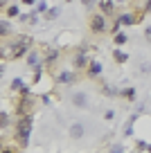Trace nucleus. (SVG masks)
I'll list each match as a JSON object with an SVG mask.
<instances>
[{"mask_svg": "<svg viewBox=\"0 0 151 153\" xmlns=\"http://www.w3.org/2000/svg\"><path fill=\"white\" fill-rule=\"evenodd\" d=\"M29 133H32V117L25 115V117L18 120V124H16V137H18V142L23 144V146L29 142Z\"/></svg>", "mask_w": 151, "mask_h": 153, "instance_id": "1", "label": "nucleus"}, {"mask_svg": "<svg viewBox=\"0 0 151 153\" xmlns=\"http://www.w3.org/2000/svg\"><path fill=\"white\" fill-rule=\"evenodd\" d=\"M29 48H32V36H18V41L11 45V54L14 59H20L29 52Z\"/></svg>", "mask_w": 151, "mask_h": 153, "instance_id": "2", "label": "nucleus"}, {"mask_svg": "<svg viewBox=\"0 0 151 153\" xmlns=\"http://www.w3.org/2000/svg\"><path fill=\"white\" fill-rule=\"evenodd\" d=\"M90 29H93L95 34H102L106 29V16H102V14L93 16V18H90Z\"/></svg>", "mask_w": 151, "mask_h": 153, "instance_id": "3", "label": "nucleus"}, {"mask_svg": "<svg viewBox=\"0 0 151 153\" xmlns=\"http://www.w3.org/2000/svg\"><path fill=\"white\" fill-rule=\"evenodd\" d=\"M29 106H32V95H27V92H25L23 101H20V104H18V115H20V117H25V115H29Z\"/></svg>", "mask_w": 151, "mask_h": 153, "instance_id": "4", "label": "nucleus"}, {"mask_svg": "<svg viewBox=\"0 0 151 153\" xmlns=\"http://www.w3.org/2000/svg\"><path fill=\"white\" fill-rule=\"evenodd\" d=\"M72 104H75L77 108H86V106H88V97H86L84 92H75V95H72Z\"/></svg>", "mask_w": 151, "mask_h": 153, "instance_id": "5", "label": "nucleus"}, {"mask_svg": "<svg viewBox=\"0 0 151 153\" xmlns=\"http://www.w3.org/2000/svg\"><path fill=\"white\" fill-rule=\"evenodd\" d=\"M88 72H90V76H97L99 72H102V63H99V61H90Z\"/></svg>", "mask_w": 151, "mask_h": 153, "instance_id": "6", "label": "nucleus"}, {"mask_svg": "<svg viewBox=\"0 0 151 153\" xmlns=\"http://www.w3.org/2000/svg\"><path fill=\"white\" fill-rule=\"evenodd\" d=\"M70 135H72L75 140H79L81 135H84V126H81V124H72V126H70Z\"/></svg>", "mask_w": 151, "mask_h": 153, "instance_id": "7", "label": "nucleus"}, {"mask_svg": "<svg viewBox=\"0 0 151 153\" xmlns=\"http://www.w3.org/2000/svg\"><path fill=\"white\" fill-rule=\"evenodd\" d=\"M117 23L120 25H133V23H135V16H133V14H122L117 18Z\"/></svg>", "mask_w": 151, "mask_h": 153, "instance_id": "8", "label": "nucleus"}, {"mask_svg": "<svg viewBox=\"0 0 151 153\" xmlns=\"http://www.w3.org/2000/svg\"><path fill=\"white\" fill-rule=\"evenodd\" d=\"M99 7L104 14H113V0H99Z\"/></svg>", "mask_w": 151, "mask_h": 153, "instance_id": "9", "label": "nucleus"}, {"mask_svg": "<svg viewBox=\"0 0 151 153\" xmlns=\"http://www.w3.org/2000/svg\"><path fill=\"white\" fill-rule=\"evenodd\" d=\"M113 59H115L117 63H126V61H129V54L122 52V50H115V52H113Z\"/></svg>", "mask_w": 151, "mask_h": 153, "instance_id": "10", "label": "nucleus"}, {"mask_svg": "<svg viewBox=\"0 0 151 153\" xmlns=\"http://www.w3.org/2000/svg\"><path fill=\"white\" fill-rule=\"evenodd\" d=\"M9 34H11V23L0 20V36H9Z\"/></svg>", "mask_w": 151, "mask_h": 153, "instance_id": "11", "label": "nucleus"}, {"mask_svg": "<svg viewBox=\"0 0 151 153\" xmlns=\"http://www.w3.org/2000/svg\"><path fill=\"white\" fill-rule=\"evenodd\" d=\"M11 88H14V90H20V92H27V88H25V83L20 81V79H14V81H11Z\"/></svg>", "mask_w": 151, "mask_h": 153, "instance_id": "12", "label": "nucleus"}, {"mask_svg": "<svg viewBox=\"0 0 151 153\" xmlns=\"http://www.w3.org/2000/svg\"><path fill=\"white\" fill-rule=\"evenodd\" d=\"M57 16H59V7H52V9L45 11V18H47V20H54Z\"/></svg>", "mask_w": 151, "mask_h": 153, "instance_id": "13", "label": "nucleus"}, {"mask_svg": "<svg viewBox=\"0 0 151 153\" xmlns=\"http://www.w3.org/2000/svg\"><path fill=\"white\" fill-rule=\"evenodd\" d=\"M27 63H29V65H38V54L36 52H29L27 54Z\"/></svg>", "mask_w": 151, "mask_h": 153, "instance_id": "14", "label": "nucleus"}, {"mask_svg": "<svg viewBox=\"0 0 151 153\" xmlns=\"http://www.w3.org/2000/svg\"><path fill=\"white\" fill-rule=\"evenodd\" d=\"M59 81H75V74H70V72H61V74H59Z\"/></svg>", "mask_w": 151, "mask_h": 153, "instance_id": "15", "label": "nucleus"}, {"mask_svg": "<svg viewBox=\"0 0 151 153\" xmlns=\"http://www.w3.org/2000/svg\"><path fill=\"white\" fill-rule=\"evenodd\" d=\"M75 63H77V68H81V65H86V56H84V52H79V54H77V59H75Z\"/></svg>", "mask_w": 151, "mask_h": 153, "instance_id": "16", "label": "nucleus"}, {"mask_svg": "<svg viewBox=\"0 0 151 153\" xmlns=\"http://www.w3.org/2000/svg\"><path fill=\"white\" fill-rule=\"evenodd\" d=\"M7 122H9V115H7V113H0V128H5Z\"/></svg>", "mask_w": 151, "mask_h": 153, "instance_id": "17", "label": "nucleus"}, {"mask_svg": "<svg viewBox=\"0 0 151 153\" xmlns=\"http://www.w3.org/2000/svg\"><path fill=\"white\" fill-rule=\"evenodd\" d=\"M115 43H117V45L126 43V34H115Z\"/></svg>", "mask_w": 151, "mask_h": 153, "instance_id": "18", "label": "nucleus"}, {"mask_svg": "<svg viewBox=\"0 0 151 153\" xmlns=\"http://www.w3.org/2000/svg\"><path fill=\"white\" fill-rule=\"evenodd\" d=\"M122 95H126V97H129V99H131V97H133V95H135V90H133V88H126V90H124V92H122Z\"/></svg>", "mask_w": 151, "mask_h": 153, "instance_id": "19", "label": "nucleus"}, {"mask_svg": "<svg viewBox=\"0 0 151 153\" xmlns=\"http://www.w3.org/2000/svg\"><path fill=\"white\" fill-rule=\"evenodd\" d=\"M57 56H59V52H57V50H50V54H47V59L52 61V59H57Z\"/></svg>", "mask_w": 151, "mask_h": 153, "instance_id": "20", "label": "nucleus"}, {"mask_svg": "<svg viewBox=\"0 0 151 153\" xmlns=\"http://www.w3.org/2000/svg\"><path fill=\"white\" fill-rule=\"evenodd\" d=\"M7 11H9V16H18V7H9Z\"/></svg>", "mask_w": 151, "mask_h": 153, "instance_id": "21", "label": "nucleus"}, {"mask_svg": "<svg viewBox=\"0 0 151 153\" xmlns=\"http://www.w3.org/2000/svg\"><path fill=\"white\" fill-rule=\"evenodd\" d=\"M144 38L151 43V27H147V29H144Z\"/></svg>", "mask_w": 151, "mask_h": 153, "instance_id": "22", "label": "nucleus"}, {"mask_svg": "<svg viewBox=\"0 0 151 153\" xmlns=\"http://www.w3.org/2000/svg\"><path fill=\"white\" fill-rule=\"evenodd\" d=\"M104 92H106V95H117V90H115V88H104Z\"/></svg>", "mask_w": 151, "mask_h": 153, "instance_id": "23", "label": "nucleus"}, {"mask_svg": "<svg viewBox=\"0 0 151 153\" xmlns=\"http://www.w3.org/2000/svg\"><path fill=\"white\" fill-rule=\"evenodd\" d=\"M38 11H47V5H45V2H43V0H41V2H38Z\"/></svg>", "mask_w": 151, "mask_h": 153, "instance_id": "24", "label": "nucleus"}, {"mask_svg": "<svg viewBox=\"0 0 151 153\" xmlns=\"http://www.w3.org/2000/svg\"><path fill=\"white\" fill-rule=\"evenodd\" d=\"M138 149H140V151H144V149H149V144H147V142H138Z\"/></svg>", "mask_w": 151, "mask_h": 153, "instance_id": "25", "label": "nucleus"}, {"mask_svg": "<svg viewBox=\"0 0 151 153\" xmlns=\"http://www.w3.org/2000/svg\"><path fill=\"white\" fill-rule=\"evenodd\" d=\"M111 153H124V149L117 144V146H113V151H111Z\"/></svg>", "mask_w": 151, "mask_h": 153, "instance_id": "26", "label": "nucleus"}, {"mask_svg": "<svg viewBox=\"0 0 151 153\" xmlns=\"http://www.w3.org/2000/svg\"><path fill=\"white\" fill-rule=\"evenodd\" d=\"M144 11H147V14L151 11V0H147V2H144Z\"/></svg>", "mask_w": 151, "mask_h": 153, "instance_id": "27", "label": "nucleus"}, {"mask_svg": "<svg viewBox=\"0 0 151 153\" xmlns=\"http://www.w3.org/2000/svg\"><path fill=\"white\" fill-rule=\"evenodd\" d=\"M25 5H34V2H36V0H23Z\"/></svg>", "mask_w": 151, "mask_h": 153, "instance_id": "28", "label": "nucleus"}, {"mask_svg": "<svg viewBox=\"0 0 151 153\" xmlns=\"http://www.w3.org/2000/svg\"><path fill=\"white\" fill-rule=\"evenodd\" d=\"M5 74V65H2V63H0V76Z\"/></svg>", "mask_w": 151, "mask_h": 153, "instance_id": "29", "label": "nucleus"}, {"mask_svg": "<svg viewBox=\"0 0 151 153\" xmlns=\"http://www.w3.org/2000/svg\"><path fill=\"white\" fill-rule=\"evenodd\" d=\"M93 2H95V0H84V5H93Z\"/></svg>", "mask_w": 151, "mask_h": 153, "instance_id": "30", "label": "nucleus"}, {"mask_svg": "<svg viewBox=\"0 0 151 153\" xmlns=\"http://www.w3.org/2000/svg\"><path fill=\"white\" fill-rule=\"evenodd\" d=\"M117 2H126V0H117Z\"/></svg>", "mask_w": 151, "mask_h": 153, "instance_id": "31", "label": "nucleus"}, {"mask_svg": "<svg viewBox=\"0 0 151 153\" xmlns=\"http://www.w3.org/2000/svg\"><path fill=\"white\" fill-rule=\"evenodd\" d=\"M149 153H151V144H149Z\"/></svg>", "mask_w": 151, "mask_h": 153, "instance_id": "32", "label": "nucleus"}, {"mask_svg": "<svg viewBox=\"0 0 151 153\" xmlns=\"http://www.w3.org/2000/svg\"><path fill=\"white\" fill-rule=\"evenodd\" d=\"M2 153H11V151H2Z\"/></svg>", "mask_w": 151, "mask_h": 153, "instance_id": "33", "label": "nucleus"}, {"mask_svg": "<svg viewBox=\"0 0 151 153\" xmlns=\"http://www.w3.org/2000/svg\"><path fill=\"white\" fill-rule=\"evenodd\" d=\"M0 153H2V146H0Z\"/></svg>", "mask_w": 151, "mask_h": 153, "instance_id": "34", "label": "nucleus"}, {"mask_svg": "<svg viewBox=\"0 0 151 153\" xmlns=\"http://www.w3.org/2000/svg\"><path fill=\"white\" fill-rule=\"evenodd\" d=\"M68 2H70V0H68Z\"/></svg>", "mask_w": 151, "mask_h": 153, "instance_id": "35", "label": "nucleus"}, {"mask_svg": "<svg viewBox=\"0 0 151 153\" xmlns=\"http://www.w3.org/2000/svg\"><path fill=\"white\" fill-rule=\"evenodd\" d=\"M0 2H2V0H0Z\"/></svg>", "mask_w": 151, "mask_h": 153, "instance_id": "36", "label": "nucleus"}]
</instances>
